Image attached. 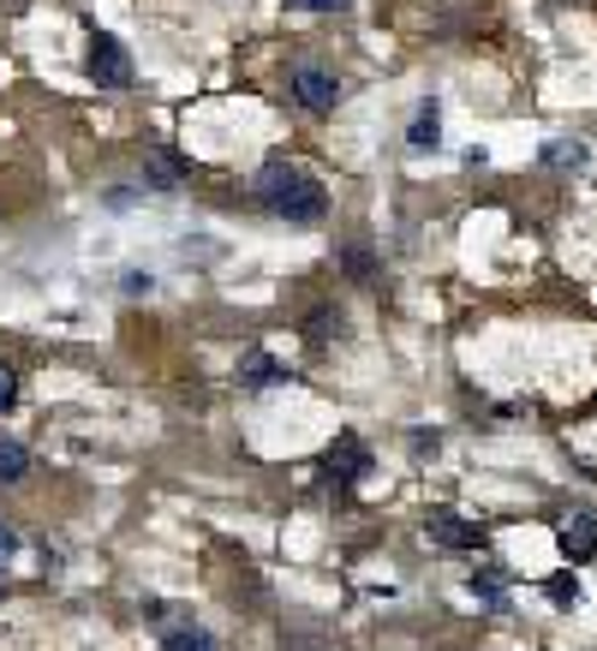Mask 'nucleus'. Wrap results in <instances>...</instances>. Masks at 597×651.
<instances>
[{
  "mask_svg": "<svg viewBox=\"0 0 597 651\" xmlns=\"http://www.w3.org/2000/svg\"><path fill=\"white\" fill-rule=\"evenodd\" d=\"M287 96H294L305 114H335L341 79H335V72H323V67H299L294 79H287Z\"/></svg>",
  "mask_w": 597,
  "mask_h": 651,
  "instance_id": "nucleus-3",
  "label": "nucleus"
},
{
  "mask_svg": "<svg viewBox=\"0 0 597 651\" xmlns=\"http://www.w3.org/2000/svg\"><path fill=\"white\" fill-rule=\"evenodd\" d=\"M287 377L294 371H287L275 353H263V347H251L246 359H239V382H246V389H275V382H287Z\"/></svg>",
  "mask_w": 597,
  "mask_h": 651,
  "instance_id": "nucleus-7",
  "label": "nucleus"
},
{
  "mask_svg": "<svg viewBox=\"0 0 597 651\" xmlns=\"http://www.w3.org/2000/svg\"><path fill=\"white\" fill-rule=\"evenodd\" d=\"M544 592H550V604H562V609L580 604V580H574V573H550V585H544Z\"/></svg>",
  "mask_w": 597,
  "mask_h": 651,
  "instance_id": "nucleus-15",
  "label": "nucleus"
},
{
  "mask_svg": "<svg viewBox=\"0 0 597 651\" xmlns=\"http://www.w3.org/2000/svg\"><path fill=\"white\" fill-rule=\"evenodd\" d=\"M341 323H347V317H341V305H317V311H311V317H305V335H311V341H317V347H323V341H329V335H335V341H341V335H347V329H341Z\"/></svg>",
  "mask_w": 597,
  "mask_h": 651,
  "instance_id": "nucleus-11",
  "label": "nucleus"
},
{
  "mask_svg": "<svg viewBox=\"0 0 597 651\" xmlns=\"http://www.w3.org/2000/svg\"><path fill=\"white\" fill-rule=\"evenodd\" d=\"M12 394H19V371H12V365H0V413L12 406Z\"/></svg>",
  "mask_w": 597,
  "mask_h": 651,
  "instance_id": "nucleus-18",
  "label": "nucleus"
},
{
  "mask_svg": "<svg viewBox=\"0 0 597 651\" xmlns=\"http://www.w3.org/2000/svg\"><path fill=\"white\" fill-rule=\"evenodd\" d=\"M341 263L353 270V281H377V263H371V251H365V246H341Z\"/></svg>",
  "mask_w": 597,
  "mask_h": 651,
  "instance_id": "nucleus-16",
  "label": "nucleus"
},
{
  "mask_svg": "<svg viewBox=\"0 0 597 651\" xmlns=\"http://www.w3.org/2000/svg\"><path fill=\"white\" fill-rule=\"evenodd\" d=\"M84 67H91V79L102 91H126L132 84V55H126V43L114 31H91V55H84Z\"/></svg>",
  "mask_w": 597,
  "mask_h": 651,
  "instance_id": "nucleus-2",
  "label": "nucleus"
},
{
  "mask_svg": "<svg viewBox=\"0 0 597 651\" xmlns=\"http://www.w3.org/2000/svg\"><path fill=\"white\" fill-rule=\"evenodd\" d=\"M544 162H550V168H586L592 150L580 144V138H556V144H544Z\"/></svg>",
  "mask_w": 597,
  "mask_h": 651,
  "instance_id": "nucleus-13",
  "label": "nucleus"
},
{
  "mask_svg": "<svg viewBox=\"0 0 597 651\" xmlns=\"http://www.w3.org/2000/svg\"><path fill=\"white\" fill-rule=\"evenodd\" d=\"M12 556H19V526H12V520H0V568H7Z\"/></svg>",
  "mask_w": 597,
  "mask_h": 651,
  "instance_id": "nucleus-17",
  "label": "nucleus"
},
{
  "mask_svg": "<svg viewBox=\"0 0 597 651\" xmlns=\"http://www.w3.org/2000/svg\"><path fill=\"white\" fill-rule=\"evenodd\" d=\"M466 592H473L478 604H490V609H502V604H508V580H502L497 568H478L473 580H466Z\"/></svg>",
  "mask_w": 597,
  "mask_h": 651,
  "instance_id": "nucleus-10",
  "label": "nucleus"
},
{
  "mask_svg": "<svg viewBox=\"0 0 597 651\" xmlns=\"http://www.w3.org/2000/svg\"><path fill=\"white\" fill-rule=\"evenodd\" d=\"M144 180L156 186V191H180V180H186V162L174 156V150H144Z\"/></svg>",
  "mask_w": 597,
  "mask_h": 651,
  "instance_id": "nucleus-8",
  "label": "nucleus"
},
{
  "mask_svg": "<svg viewBox=\"0 0 597 651\" xmlns=\"http://www.w3.org/2000/svg\"><path fill=\"white\" fill-rule=\"evenodd\" d=\"M323 466H329V484H359L365 472H371V449H365L359 437H335L329 454H323Z\"/></svg>",
  "mask_w": 597,
  "mask_h": 651,
  "instance_id": "nucleus-5",
  "label": "nucleus"
},
{
  "mask_svg": "<svg viewBox=\"0 0 597 651\" xmlns=\"http://www.w3.org/2000/svg\"><path fill=\"white\" fill-rule=\"evenodd\" d=\"M556 538H562L568 561H592L597 556V520L592 514H568L562 526H556Z\"/></svg>",
  "mask_w": 597,
  "mask_h": 651,
  "instance_id": "nucleus-6",
  "label": "nucleus"
},
{
  "mask_svg": "<svg viewBox=\"0 0 597 651\" xmlns=\"http://www.w3.org/2000/svg\"><path fill=\"white\" fill-rule=\"evenodd\" d=\"M258 203H263L270 215H282L287 227H311V222H323V215H329L323 180H311L299 162H263V174H258Z\"/></svg>",
  "mask_w": 597,
  "mask_h": 651,
  "instance_id": "nucleus-1",
  "label": "nucleus"
},
{
  "mask_svg": "<svg viewBox=\"0 0 597 651\" xmlns=\"http://www.w3.org/2000/svg\"><path fill=\"white\" fill-rule=\"evenodd\" d=\"M425 538L442 544V551H478V544H485V526L461 520L454 508H430V514H425Z\"/></svg>",
  "mask_w": 597,
  "mask_h": 651,
  "instance_id": "nucleus-4",
  "label": "nucleus"
},
{
  "mask_svg": "<svg viewBox=\"0 0 597 651\" xmlns=\"http://www.w3.org/2000/svg\"><path fill=\"white\" fill-rule=\"evenodd\" d=\"M162 651H215L210 628H198V622H180V628L162 634Z\"/></svg>",
  "mask_w": 597,
  "mask_h": 651,
  "instance_id": "nucleus-12",
  "label": "nucleus"
},
{
  "mask_svg": "<svg viewBox=\"0 0 597 651\" xmlns=\"http://www.w3.org/2000/svg\"><path fill=\"white\" fill-rule=\"evenodd\" d=\"M294 7H305V12H341L347 0H294Z\"/></svg>",
  "mask_w": 597,
  "mask_h": 651,
  "instance_id": "nucleus-19",
  "label": "nucleus"
},
{
  "mask_svg": "<svg viewBox=\"0 0 597 651\" xmlns=\"http://www.w3.org/2000/svg\"><path fill=\"white\" fill-rule=\"evenodd\" d=\"M437 144H442V114H437V102H425L413 114V126H406V150H437Z\"/></svg>",
  "mask_w": 597,
  "mask_h": 651,
  "instance_id": "nucleus-9",
  "label": "nucleus"
},
{
  "mask_svg": "<svg viewBox=\"0 0 597 651\" xmlns=\"http://www.w3.org/2000/svg\"><path fill=\"white\" fill-rule=\"evenodd\" d=\"M24 472H31V449L12 437H0V484H19Z\"/></svg>",
  "mask_w": 597,
  "mask_h": 651,
  "instance_id": "nucleus-14",
  "label": "nucleus"
}]
</instances>
